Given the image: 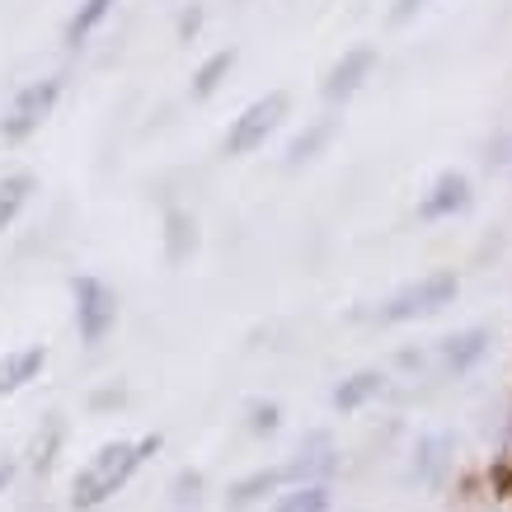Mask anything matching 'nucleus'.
<instances>
[{
	"label": "nucleus",
	"instance_id": "obj_10",
	"mask_svg": "<svg viewBox=\"0 0 512 512\" xmlns=\"http://www.w3.org/2000/svg\"><path fill=\"white\" fill-rule=\"evenodd\" d=\"M484 353H489V329H480V325L442 339V362H447V372H456V376H466Z\"/></svg>",
	"mask_w": 512,
	"mask_h": 512
},
{
	"label": "nucleus",
	"instance_id": "obj_18",
	"mask_svg": "<svg viewBox=\"0 0 512 512\" xmlns=\"http://www.w3.org/2000/svg\"><path fill=\"white\" fill-rule=\"evenodd\" d=\"M62 437H66L62 419H47L43 428L33 433V447H29V466L38 470V475H47V470L57 466V451H62Z\"/></svg>",
	"mask_w": 512,
	"mask_h": 512
},
{
	"label": "nucleus",
	"instance_id": "obj_25",
	"mask_svg": "<svg viewBox=\"0 0 512 512\" xmlns=\"http://www.w3.org/2000/svg\"><path fill=\"white\" fill-rule=\"evenodd\" d=\"M15 470H19V461H10V456H0V494L10 489V480H15Z\"/></svg>",
	"mask_w": 512,
	"mask_h": 512
},
{
	"label": "nucleus",
	"instance_id": "obj_1",
	"mask_svg": "<svg viewBox=\"0 0 512 512\" xmlns=\"http://www.w3.org/2000/svg\"><path fill=\"white\" fill-rule=\"evenodd\" d=\"M160 451V433H146V437H118V442H104L94 451L90 461L76 470L71 480V508L76 512H94L104 508L113 494H123L132 475H137L151 456Z\"/></svg>",
	"mask_w": 512,
	"mask_h": 512
},
{
	"label": "nucleus",
	"instance_id": "obj_6",
	"mask_svg": "<svg viewBox=\"0 0 512 512\" xmlns=\"http://www.w3.org/2000/svg\"><path fill=\"white\" fill-rule=\"evenodd\" d=\"M71 292H76L80 343H104V334H109L113 320H118V296H113L99 278H76L71 282Z\"/></svg>",
	"mask_w": 512,
	"mask_h": 512
},
{
	"label": "nucleus",
	"instance_id": "obj_4",
	"mask_svg": "<svg viewBox=\"0 0 512 512\" xmlns=\"http://www.w3.org/2000/svg\"><path fill=\"white\" fill-rule=\"evenodd\" d=\"M287 118V94L273 90L264 99H254L249 109H240V118H231V132H226V156H249L254 146H264L268 132Z\"/></svg>",
	"mask_w": 512,
	"mask_h": 512
},
{
	"label": "nucleus",
	"instance_id": "obj_16",
	"mask_svg": "<svg viewBox=\"0 0 512 512\" xmlns=\"http://www.w3.org/2000/svg\"><path fill=\"white\" fill-rule=\"evenodd\" d=\"M334 137V118H315L311 127H301L292 141H287V165H306L311 156H320V146Z\"/></svg>",
	"mask_w": 512,
	"mask_h": 512
},
{
	"label": "nucleus",
	"instance_id": "obj_13",
	"mask_svg": "<svg viewBox=\"0 0 512 512\" xmlns=\"http://www.w3.org/2000/svg\"><path fill=\"white\" fill-rule=\"evenodd\" d=\"M278 489H287L282 484V470L278 466H264V470H249V475H240V480L231 484V508H249V503H259V498L278 494Z\"/></svg>",
	"mask_w": 512,
	"mask_h": 512
},
{
	"label": "nucleus",
	"instance_id": "obj_24",
	"mask_svg": "<svg viewBox=\"0 0 512 512\" xmlns=\"http://www.w3.org/2000/svg\"><path fill=\"white\" fill-rule=\"evenodd\" d=\"M198 24H202V10H198V5H188L184 19H179V38H193V33H198Z\"/></svg>",
	"mask_w": 512,
	"mask_h": 512
},
{
	"label": "nucleus",
	"instance_id": "obj_15",
	"mask_svg": "<svg viewBox=\"0 0 512 512\" xmlns=\"http://www.w3.org/2000/svg\"><path fill=\"white\" fill-rule=\"evenodd\" d=\"M329 508H334V489L329 484H296L273 503V512H329Z\"/></svg>",
	"mask_w": 512,
	"mask_h": 512
},
{
	"label": "nucleus",
	"instance_id": "obj_2",
	"mask_svg": "<svg viewBox=\"0 0 512 512\" xmlns=\"http://www.w3.org/2000/svg\"><path fill=\"white\" fill-rule=\"evenodd\" d=\"M456 292H461L456 273H451V268H437V273H423V278L404 282L395 296H386L376 320H381V325H409V320H423V315H437L442 306H451Z\"/></svg>",
	"mask_w": 512,
	"mask_h": 512
},
{
	"label": "nucleus",
	"instance_id": "obj_19",
	"mask_svg": "<svg viewBox=\"0 0 512 512\" xmlns=\"http://www.w3.org/2000/svg\"><path fill=\"white\" fill-rule=\"evenodd\" d=\"M109 10H113V0H80V10L71 15V24H66V43L80 47L104 19H109Z\"/></svg>",
	"mask_w": 512,
	"mask_h": 512
},
{
	"label": "nucleus",
	"instance_id": "obj_5",
	"mask_svg": "<svg viewBox=\"0 0 512 512\" xmlns=\"http://www.w3.org/2000/svg\"><path fill=\"white\" fill-rule=\"evenodd\" d=\"M282 484L296 489V484H325L334 470H339V447H334V437L325 428H315V433L301 437V447L282 461Z\"/></svg>",
	"mask_w": 512,
	"mask_h": 512
},
{
	"label": "nucleus",
	"instance_id": "obj_23",
	"mask_svg": "<svg viewBox=\"0 0 512 512\" xmlns=\"http://www.w3.org/2000/svg\"><path fill=\"white\" fill-rule=\"evenodd\" d=\"M423 5H428V0H395V5H390V24H404V19H414L423 10Z\"/></svg>",
	"mask_w": 512,
	"mask_h": 512
},
{
	"label": "nucleus",
	"instance_id": "obj_8",
	"mask_svg": "<svg viewBox=\"0 0 512 512\" xmlns=\"http://www.w3.org/2000/svg\"><path fill=\"white\" fill-rule=\"evenodd\" d=\"M372 66H376V47H348L339 62L325 71V85H320V90H325V99H334V104H339V99L357 94V90H362V80L372 76Z\"/></svg>",
	"mask_w": 512,
	"mask_h": 512
},
{
	"label": "nucleus",
	"instance_id": "obj_17",
	"mask_svg": "<svg viewBox=\"0 0 512 512\" xmlns=\"http://www.w3.org/2000/svg\"><path fill=\"white\" fill-rule=\"evenodd\" d=\"M231 66H235V47H221V52H212V57H207V62L193 71V99H212L221 80L231 76Z\"/></svg>",
	"mask_w": 512,
	"mask_h": 512
},
{
	"label": "nucleus",
	"instance_id": "obj_21",
	"mask_svg": "<svg viewBox=\"0 0 512 512\" xmlns=\"http://www.w3.org/2000/svg\"><path fill=\"white\" fill-rule=\"evenodd\" d=\"M278 423H282V409L273 400H254V404H249V433H254V437L278 433Z\"/></svg>",
	"mask_w": 512,
	"mask_h": 512
},
{
	"label": "nucleus",
	"instance_id": "obj_7",
	"mask_svg": "<svg viewBox=\"0 0 512 512\" xmlns=\"http://www.w3.org/2000/svg\"><path fill=\"white\" fill-rule=\"evenodd\" d=\"M470 207V179L456 170H442L428 184V193L419 198V217L423 221H442V217H456Z\"/></svg>",
	"mask_w": 512,
	"mask_h": 512
},
{
	"label": "nucleus",
	"instance_id": "obj_9",
	"mask_svg": "<svg viewBox=\"0 0 512 512\" xmlns=\"http://www.w3.org/2000/svg\"><path fill=\"white\" fill-rule=\"evenodd\" d=\"M451 451H456L451 433H423L419 442H414V480H419L423 489H437V484L447 480Z\"/></svg>",
	"mask_w": 512,
	"mask_h": 512
},
{
	"label": "nucleus",
	"instance_id": "obj_20",
	"mask_svg": "<svg viewBox=\"0 0 512 512\" xmlns=\"http://www.w3.org/2000/svg\"><path fill=\"white\" fill-rule=\"evenodd\" d=\"M29 193H33L29 174H5V179H0V231L19 217V207L29 202Z\"/></svg>",
	"mask_w": 512,
	"mask_h": 512
},
{
	"label": "nucleus",
	"instance_id": "obj_3",
	"mask_svg": "<svg viewBox=\"0 0 512 512\" xmlns=\"http://www.w3.org/2000/svg\"><path fill=\"white\" fill-rule=\"evenodd\" d=\"M57 99H62V76L29 80V85H24V90L15 94V104L5 109V118H0V132H5V141H24V137H33V132L43 127V118H52Z\"/></svg>",
	"mask_w": 512,
	"mask_h": 512
},
{
	"label": "nucleus",
	"instance_id": "obj_14",
	"mask_svg": "<svg viewBox=\"0 0 512 512\" xmlns=\"http://www.w3.org/2000/svg\"><path fill=\"white\" fill-rule=\"evenodd\" d=\"M198 249V226L188 212H165V259L170 264H184L188 254Z\"/></svg>",
	"mask_w": 512,
	"mask_h": 512
},
{
	"label": "nucleus",
	"instance_id": "obj_11",
	"mask_svg": "<svg viewBox=\"0 0 512 512\" xmlns=\"http://www.w3.org/2000/svg\"><path fill=\"white\" fill-rule=\"evenodd\" d=\"M381 390H386V376L376 372V367L353 372L348 381H339V386H334V409H339V414H357V409H362V404H372Z\"/></svg>",
	"mask_w": 512,
	"mask_h": 512
},
{
	"label": "nucleus",
	"instance_id": "obj_12",
	"mask_svg": "<svg viewBox=\"0 0 512 512\" xmlns=\"http://www.w3.org/2000/svg\"><path fill=\"white\" fill-rule=\"evenodd\" d=\"M47 353L43 348H15V353L0 357V395H15V390H24L33 381V376L43 372Z\"/></svg>",
	"mask_w": 512,
	"mask_h": 512
},
{
	"label": "nucleus",
	"instance_id": "obj_22",
	"mask_svg": "<svg viewBox=\"0 0 512 512\" xmlns=\"http://www.w3.org/2000/svg\"><path fill=\"white\" fill-rule=\"evenodd\" d=\"M202 475L198 470H179V480H174V508H198L202 503Z\"/></svg>",
	"mask_w": 512,
	"mask_h": 512
}]
</instances>
